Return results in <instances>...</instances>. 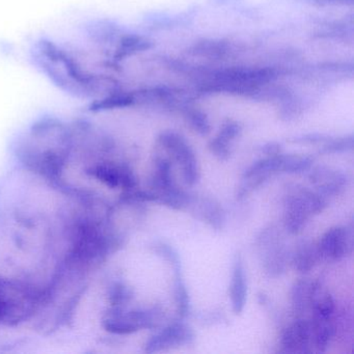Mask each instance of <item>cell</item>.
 Masks as SVG:
<instances>
[{
    "label": "cell",
    "mask_w": 354,
    "mask_h": 354,
    "mask_svg": "<svg viewBox=\"0 0 354 354\" xmlns=\"http://www.w3.org/2000/svg\"><path fill=\"white\" fill-rule=\"evenodd\" d=\"M279 70L271 66L227 67L198 70V90L205 94L262 98L267 90L279 80Z\"/></svg>",
    "instance_id": "1"
},
{
    "label": "cell",
    "mask_w": 354,
    "mask_h": 354,
    "mask_svg": "<svg viewBox=\"0 0 354 354\" xmlns=\"http://www.w3.org/2000/svg\"><path fill=\"white\" fill-rule=\"evenodd\" d=\"M326 207L324 198L318 192L301 186L288 190L283 201V225L290 234L300 233L313 215L322 212Z\"/></svg>",
    "instance_id": "2"
},
{
    "label": "cell",
    "mask_w": 354,
    "mask_h": 354,
    "mask_svg": "<svg viewBox=\"0 0 354 354\" xmlns=\"http://www.w3.org/2000/svg\"><path fill=\"white\" fill-rule=\"evenodd\" d=\"M263 269L269 277H281L287 268L289 252L281 234L275 227L263 230L256 239Z\"/></svg>",
    "instance_id": "3"
},
{
    "label": "cell",
    "mask_w": 354,
    "mask_h": 354,
    "mask_svg": "<svg viewBox=\"0 0 354 354\" xmlns=\"http://www.w3.org/2000/svg\"><path fill=\"white\" fill-rule=\"evenodd\" d=\"M157 144L179 163L184 182L189 186L196 185L201 177L200 165L194 150L185 138L177 132L167 130L160 133L157 138Z\"/></svg>",
    "instance_id": "4"
},
{
    "label": "cell",
    "mask_w": 354,
    "mask_h": 354,
    "mask_svg": "<svg viewBox=\"0 0 354 354\" xmlns=\"http://www.w3.org/2000/svg\"><path fill=\"white\" fill-rule=\"evenodd\" d=\"M194 339V333L192 327L181 321H177L151 337L145 346V351L147 353L165 351L171 348L189 345Z\"/></svg>",
    "instance_id": "5"
},
{
    "label": "cell",
    "mask_w": 354,
    "mask_h": 354,
    "mask_svg": "<svg viewBox=\"0 0 354 354\" xmlns=\"http://www.w3.org/2000/svg\"><path fill=\"white\" fill-rule=\"evenodd\" d=\"M279 155L260 159V160L252 163L244 171L242 182L238 186L237 192H236V198L243 200L246 196H250L254 190L265 183L273 174L279 173Z\"/></svg>",
    "instance_id": "6"
},
{
    "label": "cell",
    "mask_w": 354,
    "mask_h": 354,
    "mask_svg": "<svg viewBox=\"0 0 354 354\" xmlns=\"http://www.w3.org/2000/svg\"><path fill=\"white\" fill-rule=\"evenodd\" d=\"M352 233L348 227H335L321 237L318 244L321 258L337 261L345 258L352 252Z\"/></svg>",
    "instance_id": "7"
},
{
    "label": "cell",
    "mask_w": 354,
    "mask_h": 354,
    "mask_svg": "<svg viewBox=\"0 0 354 354\" xmlns=\"http://www.w3.org/2000/svg\"><path fill=\"white\" fill-rule=\"evenodd\" d=\"M312 343V326L304 317H298L281 335V344L287 353H308Z\"/></svg>",
    "instance_id": "8"
},
{
    "label": "cell",
    "mask_w": 354,
    "mask_h": 354,
    "mask_svg": "<svg viewBox=\"0 0 354 354\" xmlns=\"http://www.w3.org/2000/svg\"><path fill=\"white\" fill-rule=\"evenodd\" d=\"M308 179L323 198L339 196L348 185L347 176L343 171L328 167H318L313 169Z\"/></svg>",
    "instance_id": "9"
},
{
    "label": "cell",
    "mask_w": 354,
    "mask_h": 354,
    "mask_svg": "<svg viewBox=\"0 0 354 354\" xmlns=\"http://www.w3.org/2000/svg\"><path fill=\"white\" fill-rule=\"evenodd\" d=\"M237 53L235 45L230 41L202 40L194 43L187 49L192 57L208 62L227 61Z\"/></svg>",
    "instance_id": "10"
},
{
    "label": "cell",
    "mask_w": 354,
    "mask_h": 354,
    "mask_svg": "<svg viewBox=\"0 0 354 354\" xmlns=\"http://www.w3.org/2000/svg\"><path fill=\"white\" fill-rule=\"evenodd\" d=\"M189 207H192V212L198 218L202 219L216 231H221L225 227V211L221 205L214 198H208V196L196 198L192 196L188 208Z\"/></svg>",
    "instance_id": "11"
},
{
    "label": "cell",
    "mask_w": 354,
    "mask_h": 354,
    "mask_svg": "<svg viewBox=\"0 0 354 354\" xmlns=\"http://www.w3.org/2000/svg\"><path fill=\"white\" fill-rule=\"evenodd\" d=\"M246 295H248V286H246L243 263H242L241 257L237 254L234 261L233 274H232L231 287H230L232 308L236 315H240L243 312Z\"/></svg>",
    "instance_id": "12"
},
{
    "label": "cell",
    "mask_w": 354,
    "mask_h": 354,
    "mask_svg": "<svg viewBox=\"0 0 354 354\" xmlns=\"http://www.w3.org/2000/svg\"><path fill=\"white\" fill-rule=\"evenodd\" d=\"M320 259L318 245L310 241L299 242L291 257L294 269L299 273L310 272Z\"/></svg>",
    "instance_id": "13"
},
{
    "label": "cell",
    "mask_w": 354,
    "mask_h": 354,
    "mask_svg": "<svg viewBox=\"0 0 354 354\" xmlns=\"http://www.w3.org/2000/svg\"><path fill=\"white\" fill-rule=\"evenodd\" d=\"M310 322L312 326V342L315 347L318 351H325L335 335V316L327 318L312 317Z\"/></svg>",
    "instance_id": "14"
},
{
    "label": "cell",
    "mask_w": 354,
    "mask_h": 354,
    "mask_svg": "<svg viewBox=\"0 0 354 354\" xmlns=\"http://www.w3.org/2000/svg\"><path fill=\"white\" fill-rule=\"evenodd\" d=\"M312 283L306 279H300L294 283L291 290V302L293 312L298 317H302L310 310Z\"/></svg>",
    "instance_id": "15"
},
{
    "label": "cell",
    "mask_w": 354,
    "mask_h": 354,
    "mask_svg": "<svg viewBox=\"0 0 354 354\" xmlns=\"http://www.w3.org/2000/svg\"><path fill=\"white\" fill-rule=\"evenodd\" d=\"M155 194L157 196L156 202L174 210H183L188 208L192 198L189 194L181 189L177 184Z\"/></svg>",
    "instance_id": "16"
},
{
    "label": "cell",
    "mask_w": 354,
    "mask_h": 354,
    "mask_svg": "<svg viewBox=\"0 0 354 354\" xmlns=\"http://www.w3.org/2000/svg\"><path fill=\"white\" fill-rule=\"evenodd\" d=\"M152 182L153 188L155 189L154 194L176 185L173 175H171V163L169 159L165 157H156Z\"/></svg>",
    "instance_id": "17"
},
{
    "label": "cell",
    "mask_w": 354,
    "mask_h": 354,
    "mask_svg": "<svg viewBox=\"0 0 354 354\" xmlns=\"http://www.w3.org/2000/svg\"><path fill=\"white\" fill-rule=\"evenodd\" d=\"M314 159L304 155H279V173L299 174L312 167Z\"/></svg>",
    "instance_id": "18"
},
{
    "label": "cell",
    "mask_w": 354,
    "mask_h": 354,
    "mask_svg": "<svg viewBox=\"0 0 354 354\" xmlns=\"http://www.w3.org/2000/svg\"><path fill=\"white\" fill-rule=\"evenodd\" d=\"M176 279L174 283V296L176 306L180 318H186L190 313V297L187 288L182 279L181 273H175Z\"/></svg>",
    "instance_id": "19"
},
{
    "label": "cell",
    "mask_w": 354,
    "mask_h": 354,
    "mask_svg": "<svg viewBox=\"0 0 354 354\" xmlns=\"http://www.w3.org/2000/svg\"><path fill=\"white\" fill-rule=\"evenodd\" d=\"M184 117L190 127L201 136H207L210 133L211 127L208 118L200 109L186 107L184 111Z\"/></svg>",
    "instance_id": "20"
},
{
    "label": "cell",
    "mask_w": 354,
    "mask_h": 354,
    "mask_svg": "<svg viewBox=\"0 0 354 354\" xmlns=\"http://www.w3.org/2000/svg\"><path fill=\"white\" fill-rule=\"evenodd\" d=\"M154 252L173 266L175 273H181V260L177 250L165 242H157L153 246Z\"/></svg>",
    "instance_id": "21"
},
{
    "label": "cell",
    "mask_w": 354,
    "mask_h": 354,
    "mask_svg": "<svg viewBox=\"0 0 354 354\" xmlns=\"http://www.w3.org/2000/svg\"><path fill=\"white\" fill-rule=\"evenodd\" d=\"M353 148V136L347 138H333L325 142L320 149V154H335V153L346 152Z\"/></svg>",
    "instance_id": "22"
},
{
    "label": "cell",
    "mask_w": 354,
    "mask_h": 354,
    "mask_svg": "<svg viewBox=\"0 0 354 354\" xmlns=\"http://www.w3.org/2000/svg\"><path fill=\"white\" fill-rule=\"evenodd\" d=\"M241 130V126L238 122L229 120L221 125V129H219L218 133L215 138L230 145L240 136Z\"/></svg>",
    "instance_id": "23"
},
{
    "label": "cell",
    "mask_w": 354,
    "mask_h": 354,
    "mask_svg": "<svg viewBox=\"0 0 354 354\" xmlns=\"http://www.w3.org/2000/svg\"><path fill=\"white\" fill-rule=\"evenodd\" d=\"M210 152L216 157L218 160L227 161L231 157V147L227 142L218 140L217 138L210 140L208 145Z\"/></svg>",
    "instance_id": "24"
},
{
    "label": "cell",
    "mask_w": 354,
    "mask_h": 354,
    "mask_svg": "<svg viewBox=\"0 0 354 354\" xmlns=\"http://www.w3.org/2000/svg\"><path fill=\"white\" fill-rule=\"evenodd\" d=\"M330 138V136H325V134L310 133L293 138L292 142H296V144L306 145H316L321 144V142H324L325 144V142H328Z\"/></svg>",
    "instance_id": "25"
},
{
    "label": "cell",
    "mask_w": 354,
    "mask_h": 354,
    "mask_svg": "<svg viewBox=\"0 0 354 354\" xmlns=\"http://www.w3.org/2000/svg\"><path fill=\"white\" fill-rule=\"evenodd\" d=\"M310 3L318 7H335V6L352 5L353 0H310Z\"/></svg>",
    "instance_id": "26"
},
{
    "label": "cell",
    "mask_w": 354,
    "mask_h": 354,
    "mask_svg": "<svg viewBox=\"0 0 354 354\" xmlns=\"http://www.w3.org/2000/svg\"><path fill=\"white\" fill-rule=\"evenodd\" d=\"M261 151L267 157L279 156V155L283 154V148H281V145L274 142H267L264 146H262Z\"/></svg>",
    "instance_id": "27"
}]
</instances>
